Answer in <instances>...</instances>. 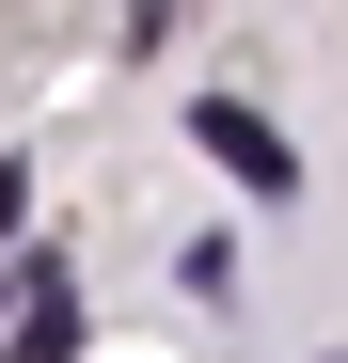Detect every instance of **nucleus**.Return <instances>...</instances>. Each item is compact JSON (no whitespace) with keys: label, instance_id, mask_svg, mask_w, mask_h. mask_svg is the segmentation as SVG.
Segmentation results:
<instances>
[{"label":"nucleus","instance_id":"obj_1","mask_svg":"<svg viewBox=\"0 0 348 363\" xmlns=\"http://www.w3.org/2000/svg\"><path fill=\"white\" fill-rule=\"evenodd\" d=\"M190 143H206L222 174H238V190H269V206L301 190V158H285V127H269V111H238V95H206V111H190Z\"/></svg>","mask_w":348,"mask_h":363},{"label":"nucleus","instance_id":"obj_2","mask_svg":"<svg viewBox=\"0 0 348 363\" xmlns=\"http://www.w3.org/2000/svg\"><path fill=\"white\" fill-rule=\"evenodd\" d=\"M80 347V284L32 253V284H0V363H64Z\"/></svg>","mask_w":348,"mask_h":363}]
</instances>
